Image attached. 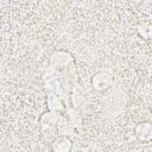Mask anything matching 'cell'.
Returning a JSON list of instances; mask_svg holds the SVG:
<instances>
[{"label":"cell","mask_w":152,"mask_h":152,"mask_svg":"<svg viewBox=\"0 0 152 152\" xmlns=\"http://www.w3.org/2000/svg\"><path fill=\"white\" fill-rule=\"evenodd\" d=\"M151 125L150 122H141L137 127V135L142 141H150L151 139Z\"/></svg>","instance_id":"6da1fadb"}]
</instances>
